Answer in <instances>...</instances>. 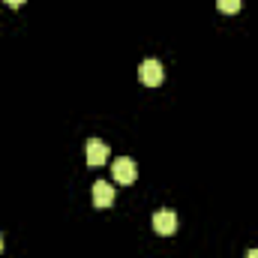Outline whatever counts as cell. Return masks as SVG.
I'll use <instances>...</instances> for the list:
<instances>
[{
	"instance_id": "obj_1",
	"label": "cell",
	"mask_w": 258,
	"mask_h": 258,
	"mask_svg": "<svg viewBox=\"0 0 258 258\" xmlns=\"http://www.w3.org/2000/svg\"><path fill=\"white\" fill-rule=\"evenodd\" d=\"M138 78H141V84H147V87H159L162 78H165V69H162V63H159L156 57H147L144 63L138 66Z\"/></svg>"
},
{
	"instance_id": "obj_2",
	"label": "cell",
	"mask_w": 258,
	"mask_h": 258,
	"mask_svg": "<svg viewBox=\"0 0 258 258\" xmlns=\"http://www.w3.org/2000/svg\"><path fill=\"white\" fill-rule=\"evenodd\" d=\"M111 177L117 180V183H135V177H138V165L129 159V156H120V159H114L111 162Z\"/></svg>"
},
{
	"instance_id": "obj_3",
	"label": "cell",
	"mask_w": 258,
	"mask_h": 258,
	"mask_svg": "<svg viewBox=\"0 0 258 258\" xmlns=\"http://www.w3.org/2000/svg\"><path fill=\"white\" fill-rule=\"evenodd\" d=\"M108 153H111V150H108L105 141H99V138H90V141H87V165H93V168H96V165H105Z\"/></svg>"
},
{
	"instance_id": "obj_4",
	"label": "cell",
	"mask_w": 258,
	"mask_h": 258,
	"mask_svg": "<svg viewBox=\"0 0 258 258\" xmlns=\"http://www.w3.org/2000/svg\"><path fill=\"white\" fill-rule=\"evenodd\" d=\"M153 231L156 234H174L177 231V213H171V210L153 213Z\"/></svg>"
},
{
	"instance_id": "obj_5",
	"label": "cell",
	"mask_w": 258,
	"mask_h": 258,
	"mask_svg": "<svg viewBox=\"0 0 258 258\" xmlns=\"http://www.w3.org/2000/svg\"><path fill=\"white\" fill-rule=\"evenodd\" d=\"M93 204L96 207H111L114 204V186L105 183V180H96L93 183Z\"/></svg>"
},
{
	"instance_id": "obj_6",
	"label": "cell",
	"mask_w": 258,
	"mask_h": 258,
	"mask_svg": "<svg viewBox=\"0 0 258 258\" xmlns=\"http://www.w3.org/2000/svg\"><path fill=\"white\" fill-rule=\"evenodd\" d=\"M216 9L225 12V15H234L240 9V0H216Z\"/></svg>"
},
{
	"instance_id": "obj_7",
	"label": "cell",
	"mask_w": 258,
	"mask_h": 258,
	"mask_svg": "<svg viewBox=\"0 0 258 258\" xmlns=\"http://www.w3.org/2000/svg\"><path fill=\"white\" fill-rule=\"evenodd\" d=\"M3 3H9V6H21L24 0H3Z\"/></svg>"
},
{
	"instance_id": "obj_8",
	"label": "cell",
	"mask_w": 258,
	"mask_h": 258,
	"mask_svg": "<svg viewBox=\"0 0 258 258\" xmlns=\"http://www.w3.org/2000/svg\"><path fill=\"white\" fill-rule=\"evenodd\" d=\"M246 258H258V249H249V252H246Z\"/></svg>"
},
{
	"instance_id": "obj_9",
	"label": "cell",
	"mask_w": 258,
	"mask_h": 258,
	"mask_svg": "<svg viewBox=\"0 0 258 258\" xmlns=\"http://www.w3.org/2000/svg\"><path fill=\"white\" fill-rule=\"evenodd\" d=\"M0 252H3V234H0Z\"/></svg>"
}]
</instances>
